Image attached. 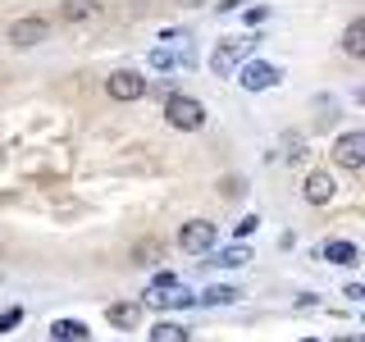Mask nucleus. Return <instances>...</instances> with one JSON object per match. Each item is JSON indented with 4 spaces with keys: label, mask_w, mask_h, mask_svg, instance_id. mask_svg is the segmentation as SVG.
Listing matches in <instances>:
<instances>
[{
    "label": "nucleus",
    "mask_w": 365,
    "mask_h": 342,
    "mask_svg": "<svg viewBox=\"0 0 365 342\" xmlns=\"http://www.w3.org/2000/svg\"><path fill=\"white\" fill-rule=\"evenodd\" d=\"M142 301H146V306H192L197 296H192V292L178 283V274L160 269L155 279H151V288H146V296H142Z\"/></svg>",
    "instance_id": "2"
},
{
    "label": "nucleus",
    "mask_w": 365,
    "mask_h": 342,
    "mask_svg": "<svg viewBox=\"0 0 365 342\" xmlns=\"http://www.w3.org/2000/svg\"><path fill=\"white\" fill-rule=\"evenodd\" d=\"M279 68L274 64H265V60H251V64H242V73H237V83H242L247 91H269L274 83H279Z\"/></svg>",
    "instance_id": "7"
},
{
    "label": "nucleus",
    "mask_w": 365,
    "mask_h": 342,
    "mask_svg": "<svg viewBox=\"0 0 365 342\" xmlns=\"http://www.w3.org/2000/svg\"><path fill=\"white\" fill-rule=\"evenodd\" d=\"M215 237H220V228H215L210 219H192V224H182V228H178V247H182V251H192V256H197V251H210V247H215Z\"/></svg>",
    "instance_id": "3"
},
{
    "label": "nucleus",
    "mask_w": 365,
    "mask_h": 342,
    "mask_svg": "<svg viewBox=\"0 0 365 342\" xmlns=\"http://www.w3.org/2000/svg\"><path fill=\"white\" fill-rule=\"evenodd\" d=\"M46 37H51V23H46L41 14H23V19L9 23V41L14 46H37Z\"/></svg>",
    "instance_id": "4"
},
{
    "label": "nucleus",
    "mask_w": 365,
    "mask_h": 342,
    "mask_svg": "<svg viewBox=\"0 0 365 342\" xmlns=\"http://www.w3.org/2000/svg\"><path fill=\"white\" fill-rule=\"evenodd\" d=\"M324 260H329V265H356L361 247L356 242H324Z\"/></svg>",
    "instance_id": "10"
},
{
    "label": "nucleus",
    "mask_w": 365,
    "mask_h": 342,
    "mask_svg": "<svg viewBox=\"0 0 365 342\" xmlns=\"http://www.w3.org/2000/svg\"><path fill=\"white\" fill-rule=\"evenodd\" d=\"M151 68H174V55H169V51H151Z\"/></svg>",
    "instance_id": "21"
},
{
    "label": "nucleus",
    "mask_w": 365,
    "mask_h": 342,
    "mask_svg": "<svg viewBox=\"0 0 365 342\" xmlns=\"http://www.w3.org/2000/svg\"><path fill=\"white\" fill-rule=\"evenodd\" d=\"M334 160L342 169H361L365 165V133H342L334 142Z\"/></svg>",
    "instance_id": "8"
},
{
    "label": "nucleus",
    "mask_w": 365,
    "mask_h": 342,
    "mask_svg": "<svg viewBox=\"0 0 365 342\" xmlns=\"http://www.w3.org/2000/svg\"><path fill=\"white\" fill-rule=\"evenodd\" d=\"M96 14V5H60V19L64 23H83V19H91Z\"/></svg>",
    "instance_id": "18"
},
{
    "label": "nucleus",
    "mask_w": 365,
    "mask_h": 342,
    "mask_svg": "<svg viewBox=\"0 0 365 342\" xmlns=\"http://www.w3.org/2000/svg\"><path fill=\"white\" fill-rule=\"evenodd\" d=\"M338 342H361V338H338Z\"/></svg>",
    "instance_id": "23"
},
{
    "label": "nucleus",
    "mask_w": 365,
    "mask_h": 342,
    "mask_svg": "<svg viewBox=\"0 0 365 342\" xmlns=\"http://www.w3.org/2000/svg\"><path fill=\"white\" fill-rule=\"evenodd\" d=\"M247 260H251V256H247V247H224L220 256L210 260V265H220V269H242Z\"/></svg>",
    "instance_id": "14"
},
{
    "label": "nucleus",
    "mask_w": 365,
    "mask_h": 342,
    "mask_svg": "<svg viewBox=\"0 0 365 342\" xmlns=\"http://www.w3.org/2000/svg\"><path fill=\"white\" fill-rule=\"evenodd\" d=\"M151 342H187V328L174 324V319H165V324L151 328Z\"/></svg>",
    "instance_id": "16"
},
{
    "label": "nucleus",
    "mask_w": 365,
    "mask_h": 342,
    "mask_svg": "<svg viewBox=\"0 0 365 342\" xmlns=\"http://www.w3.org/2000/svg\"><path fill=\"white\" fill-rule=\"evenodd\" d=\"M23 324V311H5L0 315V333H9V328H19Z\"/></svg>",
    "instance_id": "20"
},
{
    "label": "nucleus",
    "mask_w": 365,
    "mask_h": 342,
    "mask_svg": "<svg viewBox=\"0 0 365 342\" xmlns=\"http://www.w3.org/2000/svg\"><path fill=\"white\" fill-rule=\"evenodd\" d=\"M224 197H242V178H224Z\"/></svg>",
    "instance_id": "22"
},
{
    "label": "nucleus",
    "mask_w": 365,
    "mask_h": 342,
    "mask_svg": "<svg viewBox=\"0 0 365 342\" xmlns=\"http://www.w3.org/2000/svg\"><path fill=\"white\" fill-rule=\"evenodd\" d=\"M302 342H319V338H302Z\"/></svg>",
    "instance_id": "24"
},
{
    "label": "nucleus",
    "mask_w": 365,
    "mask_h": 342,
    "mask_svg": "<svg viewBox=\"0 0 365 342\" xmlns=\"http://www.w3.org/2000/svg\"><path fill=\"white\" fill-rule=\"evenodd\" d=\"M51 338L55 342H87V324H83V319H55Z\"/></svg>",
    "instance_id": "11"
},
{
    "label": "nucleus",
    "mask_w": 365,
    "mask_h": 342,
    "mask_svg": "<svg viewBox=\"0 0 365 342\" xmlns=\"http://www.w3.org/2000/svg\"><path fill=\"white\" fill-rule=\"evenodd\" d=\"M342 51H347V55H365V23L361 19L342 32Z\"/></svg>",
    "instance_id": "15"
},
{
    "label": "nucleus",
    "mask_w": 365,
    "mask_h": 342,
    "mask_svg": "<svg viewBox=\"0 0 365 342\" xmlns=\"http://www.w3.org/2000/svg\"><path fill=\"white\" fill-rule=\"evenodd\" d=\"M133 260H137V265H155V260H160V242H155V237L137 242V247H133Z\"/></svg>",
    "instance_id": "17"
},
{
    "label": "nucleus",
    "mask_w": 365,
    "mask_h": 342,
    "mask_svg": "<svg viewBox=\"0 0 365 342\" xmlns=\"http://www.w3.org/2000/svg\"><path fill=\"white\" fill-rule=\"evenodd\" d=\"M256 228H260V214H247V219H237V224H233V233H237V237H251Z\"/></svg>",
    "instance_id": "19"
},
{
    "label": "nucleus",
    "mask_w": 365,
    "mask_h": 342,
    "mask_svg": "<svg viewBox=\"0 0 365 342\" xmlns=\"http://www.w3.org/2000/svg\"><path fill=\"white\" fill-rule=\"evenodd\" d=\"M165 119H169V128H178V133H197V128H205V105L197 96H169Z\"/></svg>",
    "instance_id": "1"
},
{
    "label": "nucleus",
    "mask_w": 365,
    "mask_h": 342,
    "mask_svg": "<svg viewBox=\"0 0 365 342\" xmlns=\"http://www.w3.org/2000/svg\"><path fill=\"white\" fill-rule=\"evenodd\" d=\"M106 319H110V324H119V328H133V324H137V301H119V306H110Z\"/></svg>",
    "instance_id": "13"
},
{
    "label": "nucleus",
    "mask_w": 365,
    "mask_h": 342,
    "mask_svg": "<svg viewBox=\"0 0 365 342\" xmlns=\"http://www.w3.org/2000/svg\"><path fill=\"white\" fill-rule=\"evenodd\" d=\"M106 91H110V100H137V96H146V78L133 73V68H119V73L106 78Z\"/></svg>",
    "instance_id": "5"
},
{
    "label": "nucleus",
    "mask_w": 365,
    "mask_h": 342,
    "mask_svg": "<svg viewBox=\"0 0 365 342\" xmlns=\"http://www.w3.org/2000/svg\"><path fill=\"white\" fill-rule=\"evenodd\" d=\"M251 51V41L247 37H228V41H220V46H215V55H210V68H215V73H233V64L237 60H242V55Z\"/></svg>",
    "instance_id": "6"
},
{
    "label": "nucleus",
    "mask_w": 365,
    "mask_h": 342,
    "mask_svg": "<svg viewBox=\"0 0 365 342\" xmlns=\"http://www.w3.org/2000/svg\"><path fill=\"white\" fill-rule=\"evenodd\" d=\"M306 201H311V205H329V201H334V192H338V182H334V174H324V169H315V174L311 178H306Z\"/></svg>",
    "instance_id": "9"
},
{
    "label": "nucleus",
    "mask_w": 365,
    "mask_h": 342,
    "mask_svg": "<svg viewBox=\"0 0 365 342\" xmlns=\"http://www.w3.org/2000/svg\"><path fill=\"white\" fill-rule=\"evenodd\" d=\"M237 296H242L237 288H224V283H215V288H205V292L197 296V301H201V306H233Z\"/></svg>",
    "instance_id": "12"
}]
</instances>
